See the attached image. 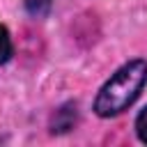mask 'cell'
Wrapping results in <instances>:
<instances>
[{
    "label": "cell",
    "mask_w": 147,
    "mask_h": 147,
    "mask_svg": "<svg viewBox=\"0 0 147 147\" xmlns=\"http://www.w3.org/2000/svg\"><path fill=\"white\" fill-rule=\"evenodd\" d=\"M147 85V62L131 60L122 64L99 90L94 99V113L99 117H115L124 113Z\"/></svg>",
    "instance_id": "obj_1"
},
{
    "label": "cell",
    "mask_w": 147,
    "mask_h": 147,
    "mask_svg": "<svg viewBox=\"0 0 147 147\" xmlns=\"http://www.w3.org/2000/svg\"><path fill=\"white\" fill-rule=\"evenodd\" d=\"M76 119H78V113H76V106H64L55 113L53 122H51V131L53 133H67L76 126Z\"/></svg>",
    "instance_id": "obj_2"
},
{
    "label": "cell",
    "mask_w": 147,
    "mask_h": 147,
    "mask_svg": "<svg viewBox=\"0 0 147 147\" xmlns=\"http://www.w3.org/2000/svg\"><path fill=\"white\" fill-rule=\"evenodd\" d=\"M23 7L32 18H46L53 7V0H23Z\"/></svg>",
    "instance_id": "obj_3"
},
{
    "label": "cell",
    "mask_w": 147,
    "mask_h": 147,
    "mask_svg": "<svg viewBox=\"0 0 147 147\" xmlns=\"http://www.w3.org/2000/svg\"><path fill=\"white\" fill-rule=\"evenodd\" d=\"M14 55V44H11V37H9V30L0 23V64L9 62Z\"/></svg>",
    "instance_id": "obj_4"
},
{
    "label": "cell",
    "mask_w": 147,
    "mask_h": 147,
    "mask_svg": "<svg viewBox=\"0 0 147 147\" xmlns=\"http://www.w3.org/2000/svg\"><path fill=\"white\" fill-rule=\"evenodd\" d=\"M136 133H138L140 142L147 145V106H145V108L138 113V117H136Z\"/></svg>",
    "instance_id": "obj_5"
}]
</instances>
